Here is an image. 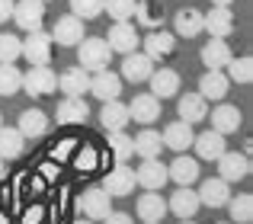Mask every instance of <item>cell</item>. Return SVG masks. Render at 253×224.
<instances>
[{
  "instance_id": "obj_1",
  "label": "cell",
  "mask_w": 253,
  "mask_h": 224,
  "mask_svg": "<svg viewBox=\"0 0 253 224\" xmlns=\"http://www.w3.org/2000/svg\"><path fill=\"white\" fill-rule=\"evenodd\" d=\"M112 61V48L106 38L99 36H84L81 45H77V64L86 71V74H96V71H106Z\"/></svg>"
},
{
  "instance_id": "obj_2",
  "label": "cell",
  "mask_w": 253,
  "mask_h": 224,
  "mask_svg": "<svg viewBox=\"0 0 253 224\" xmlns=\"http://www.w3.org/2000/svg\"><path fill=\"white\" fill-rule=\"evenodd\" d=\"M51 51H55V42H51V32L36 29L29 32V38H23V58L29 61V68H45L51 61Z\"/></svg>"
},
{
  "instance_id": "obj_3",
  "label": "cell",
  "mask_w": 253,
  "mask_h": 224,
  "mask_svg": "<svg viewBox=\"0 0 253 224\" xmlns=\"http://www.w3.org/2000/svg\"><path fill=\"white\" fill-rule=\"evenodd\" d=\"M23 90L29 96H51L58 90V74L45 64V68H29L23 74Z\"/></svg>"
},
{
  "instance_id": "obj_4",
  "label": "cell",
  "mask_w": 253,
  "mask_h": 224,
  "mask_svg": "<svg viewBox=\"0 0 253 224\" xmlns=\"http://www.w3.org/2000/svg\"><path fill=\"white\" fill-rule=\"evenodd\" d=\"M218 176H221L224 183H241V180H247L250 176V157L244 154H237V150H224L221 157H218Z\"/></svg>"
},
{
  "instance_id": "obj_5",
  "label": "cell",
  "mask_w": 253,
  "mask_h": 224,
  "mask_svg": "<svg viewBox=\"0 0 253 224\" xmlns=\"http://www.w3.org/2000/svg\"><path fill=\"white\" fill-rule=\"evenodd\" d=\"M10 19H16L19 29L36 32V29H42L45 3H42V0H16V3H13V16Z\"/></svg>"
},
{
  "instance_id": "obj_6",
  "label": "cell",
  "mask_w": 253,
  "mask_h": 224,
  "mask_svg": "<svg viewBox=\"0 0 253 224\" xmlns=\"http://www.w3.org/2000/svg\"><path fill=\"white\" fill-rule=\"evenodd\" d=\"M202 32H209L211 38H228L234 32V13H231V6H211L209 13H202Z\"/></svg>"
},
{
  "instance_id": "obj_7",
  "label": "cell",
  "mask_w": 253,
  "mask_h": 224,
  "mask_svg": "<svg viewBox=\"0 0 253 224\" xmlns=\"http://www.w3.org/2000/svg\"><path fill=\"white\" fill-rule=\"evenodd\" d=\"M81 38H84V19H77L74 13L61 16L55 23V29H51V42H58L61 48H77Z\"/></svg>"
},
{
  "instance_id": "obj_8",
  "label": "cell",
  "mask_w": 253,
  "mask_h": 224,
  "mask_svg": "<svg viewBox=\"0 0 253 224\" xmlns=\"http://www.w3.org/2000/svg\"><path fill=\"white\" fill-rule=\"evenodd\" d=\"M135 183L141 189H151V192L164 189V183H167V163H161V157H148V160H141V167L135 170Z\"/></svg>"
},
{
  "instance_id": "obj_9",
  "label": "cell",
  "mask_w": 253,
  "mask_h": 224,
  "mask_svg": "<svg viewBox=\"0 0 253 224\" xmlns=\"http://www.w3.org/2000/svg\"><path fill=\"white\" fill-rule=\"evenodd\" d=\"M141 45H144V55L151 61H167V58H173V51H176V36L164 32V29H151Z\"/></svg>"
},
{
  "instance_id": "obj_10",
  "label": "cell",
  "mask_w": 253,
  "mask_h": 224,
  "mask_svg": "<svg viewBox=\"0 0 253 224\" xmlns=\"http://www.w3.org/2000/svg\"><path fill=\"white\" fill-rule=\"evenodd\" d=\"M81 212L90 221H103L106 215L112 212V195L106 192L103 186H99V189H86V192L81 195Z\"/></svg>"
},
{
  "instance_id": "obj_11",
  "label": "cell",
  "mask_w": 253,
  "mask_h": 224,
  "mask_svg": "<svg viewBox=\"0 0 253 224\" xmlns=\"http://www.w3.org/2000/svg\"><path fill=\"white\" fill-rule=\"evenodd\" d=\"M135 170L131 167H125V163H119L116 170H109V176H106V183H103V189L112 195V199H125V195H131L135 192Z\"/></svg>"
},
{
  "instance_id": "obj_12",
  "label": "cell",
  "mask_w": 253,
  "mask_h": 224,
  "mask_svg": "<svg viewBox=\"0 0 253 224\" xmlns=\"http://www.w3.org/2000/svg\"><path fill=\"white\" fill-rule=\"evenodd\" d=\"M128 118L131 122H141V125H154L161 118V100L154 93H138L128 103Z\"/></svg>"
},
{
  "instance_id": "obj_13",
  "label": "cell",
  "mask_w": 253,
  "mask_h": 224,
  "mask_svg": "<svg viewBox=\"0 0 253 224\" xmlns=\"http://www.w3.org/2000/svg\"><path fill=\"white\" fill-rule=\"evenodd\" d=\"M106 42H109L112 55H116V51H119V55H128V51H138L141 38H138V32H135V26H131V23H112Z\"/></svg>"
},
{
  "instance_id": "obj_14",
  "label": "cell",
  "mask_w": 253,
  "mask_h": 224,
  "mask_svg": "<svg viewBox=\"0 0 253 224\" xmlns=\"http://www.w3.org/2000/svg\"><path fill=\"white\" fill-rule=\"evenodd\" d=\"M199 208H202V202H199L196 189H189V186H176V192H173V195H170V202H167V212H173L179 221L196 218Z\"/></svg>"
},
{
  "instance_id": "obj_15",
  "label": "cell",
  "mask_w": 253,
  "mask_h": 224,
  "mask_svg": "<svg viewBox=\"0 0 253 224\" xmlns=\"http://www.w3.org/2000/svg\"><path fill=\"white\" fill-rule=\"evenodd\" d=\"M58 125H84L90 118V106L84 103V96H64L55 109Z\"/></svg>"
},
{
  "instance_id": "obj_16",
  "label": "cell",
  "mask_w": 253,
  "mask_h": 224,
  "mask_svg": "<svg viewBox=\"0 0 253 224\" xmlns=\"http://www.w3.org/2000/svg\"><path fill=\"white\" fill-rule=\"evenodd\" d=\"M192 125L189 122H170L167 128H164V135H161V141H164V148H170V150H176V154H186V150L192 148Z\"/></svg>"
},
{
  "instance_id": "obj_17",
  "label": "cell",
  "mask_w": 253,
  "mask_h": 224,
  "mask_svg": "<svg viewBox=\"0 0 253 224\" xmlns=\"http://www.w3.org/2000/svg\"><path fill=\"white\" fill-rule=\"evenodd\" d=\"M90 93L103 103L119 100V93H122V77L112 74V71H96V74L90 77Z\"/></svg>"
},
{
  "instance_id": "obj_18",
  "label": "cell",
  "mask_w": 253,
  "mask_h": 224,
  "mask_svg": "<svg viewBox=\"0 0 253 224\" xmlns=\"http://www.w3.org/2000/svg\"><path fill=\"white\" fill-rule=\"evenodd\" d=\"M154 71V61H151L144 51H128L122 61V80H131V83H144Z\"/></svg>"
},
{
  "instance_id": "obj_19",
  "label": "cell",
  "mask_w": 253,
  "mask_h": 224,
  "mask_svg": "<svg viewBox=\"0 0 253 224\" xmlns=\"http://www.w3.org/2000/svg\"><path fill=\"white\" fill-rule=\"evenodd\" d=\"M199 202L209 208H224L231 199V183H224L221 176H215V180H205L202 186H199Z\"/></svg>"
},
{
  "instance_id": "obj_20",
  "label": "cell",
  "mask_w": 253,
  "mask_h": 224,
  "mask_svg": "<svg viewBox=\"0 0 253 224\" xmlns=\"http://www.w3.org/2000/svg\"><path fill=\"white\" fill-rule=\"evenodd\" d=\"M148 83H151V93H154L157 100H170V96H176V93H179V87H183L179 74H176V71H170V68L151 71Z\"/></svg>"
},
{
  "instance_id": "obj_21",
  "label": "cell",
  "mask_w": 253,
  "mask_h": 224,
  "mask_svg": "<svg viewBox=\"0 0 253 224\" xmlns=\"http://www.w3.org/2000/svg\"><path fill=\"white\" fill-rule=\"evenodd\" d=\"M199 160L196 157H186V154H176V160L167 167V180H173L176 186H192L199 180Z\"/></svg>"
},
{
  "instance_id": "obj_22",
  "label": "cell",
  "mask_w": 253,
  "mask_h": 224,
  "mask_svg": "<svg viewBox=\"0 0 253 224\" xmlns=\"http://www.w3.org/2000/svg\"><path fill=\"white\" fill-rule=\"evenodd\" d=\"M176 112L183 122L196 125V122H205L209 118V100H202L199 93H183L176 100Z\"/></svg>"
},
{
  "instance_id": "obj_23",
  "label": "cell",
  "mask_w": 253,
  "mask_h": 224,
  "mask_svg": "<svg viewBox=\"0 0 253 224\" xmlns=\"http://www.w3.org/2000/svg\"><path fill=\"white\" fill-rule=\"evenodd\" d=\"M228 87H231V80L224 77V71H205L202 80H199V96L221 103L224 96H228Z\"/></svg>"
},
{
  "instance_id": "obj_24",
  "label": "cell",
  "mask_w": 253,
  "mask_h": 224,
  "mask_svg": "<svg viewBox=\"0 0 253 224\" xmlns=\"http://www.w3.org/2000/svg\"><path fill=\"white\" fill-rule=\"evenodd\" d=\"M192 148H196V154L202 157V160H218V157L228 150V144H224V135H218V131L211 128V131H202V135L192 138Z\"/></svg>"
},
{
  "instance_id": "obj_25",
  "label": "cell",
  "mask_w": 253,
  "mask_h": 224,
  "mask_svg": "<svg viewBox=\"0 0 253 224\" xmlns=\"http://www.w3.org/2000/svg\"><path fill=\"white\" fill-rule=\"evenodd\" d=\"M231 58H234V51H231V45L224 38H211V42L202 45V64L209 71H224V64Z\"/></svg>"
},
{
  "instance_id": "obj_26",
  "label": "cell",
  "mask_w": 253,
  "mask_h": 224,
  "mask_svg": "<svg viewBox=\"0 0 253 224\" xmlns=\"http://www.w3.org/2000/svg\"><path fill=\"white\" fill-rule=\"evenodd\" d=\"M58 87H61L64 96H84L90 93V74L77 64V68H68L64 74H58Z\"/></svg>"
},
{
  "instance_id": "obj_27",
  "label": "cell",
  "mask_w": 253,
  "mask_h": 224,
  "mask_svg": "<svg viewBox=\"0 0 253 224\" xmlns=\"http://www.w3.org/2000/svg\"><path fill=\"white\" fill-rule=\"evenodd\" d=\"M128 106L119 100H109L103 103V109H99V125H103L106 131H125V125H128Z\"/></svg>"
},
{
  "instance_id": "obj_28",
  "label": "cell",
  "mask_w": 253,
  "mask_h": 224,
  "mask_svg": "<svg viewBox=\"0 0 253 224\" xmlns=\"http://www.w3.org/2000/svg\"><path fill=\"white\" fill-rule=\"evenodd\" d=\"M173 29H176L179 38H196V36H202V13L192 10V6H183V10L173 16Z\"/></svg>"
},
{
  "instance_id": "obj_29",
  "label": "cell",
  "mask_w": 253,
  "mask_h": 224,
  "mask_svg": "<svg viewBox=\"0 0 253 224\" xmlns=\"http://www.w3.org/2000/svg\"><path fill=\"white\" fill-rule=\"evenodd\" d=\"M211 128H215L218 135H234V131L241 128V109L228 106V103H221L218 109H211Z\"/></svg>"
},
{
  "instance_id": "obj_30",
  "label": "cell",
  "mask_w": 253,
  "mask_h": 224,
  "mask_svg": "<svg viewBox=\"0 0 253 224\" xmlns=\"http://www.w3.org/2000/svg\"><path fill=\"white\" fill-rule=\"evenodd\" d=\"M19 135L23 138H42L48 131V115L42 109H23L19 112Z\"/></svg>"
},
{
  "instance_id": "obj_31",
  "label": "cell",
  "mask_w": 253,
  "mask_h": 224,
  "mask_svg": "<svg viewBox=\"0 0 253 224\" xmlns=\"http://www.w3.org/2000/svg\"><path fill=\"white\" fill-rule=\"evenodd\" d=\"M164 215H167V199L148 189V192L138 199V218L141 221H164Z\"/></svg>"
},
{
  "instance_id": "obj_32",
  "label": "cell",
  "mask_w": 253,
  "mask_h": 224,
  "mask_svg": "<svg viewBox=\"0 0 253 224\" xmlns=\"http://www.w3.org/2000/svg\"><path fill=\"white\" fill-rule=\"evenodd\" d=\"M26 148V138L19 135V128H3L0 125V160H16Z\"/></svg>"
},
{
  "instance_id": "obj_33",
  "label": "cell",
  "mask_w": 253,
  "mask_h": 224,
  "mask_svg": "<svg viewBox=\"0 0 253 224\" xmlns=\"http://www.w3.org/2000/svg\"><path fill=\"white\" fill-rule=\"evenodd\" d=\"M161 150H164L161 131H154V128H144L141 135H135V154L141 157V160H148V157H161Z\"/></svg>"
},
{
  "instance_id": "obj_34",
  "label": "cell",
  "mask_w": 253,
  "mask_h": 224,
  "mask_svg": "<svg viewBox=\"0 0 253 224\" xmlns=\"http://www.w3.org/2000/svg\"><path fill=\"white\" fill-rule=\"evenodd\" d=\"M224 208L231 212V224H250V221H253V195H250V192L231 195Z\"/></svg>"
},
{
  "instance_id": "obj_35",
  "label": "cell",
  "mask_w": 253,
  "mask_h": 224,
  "mask_svg": "<svg viewBox=\"0 0 253 224\" xmlns=\"http://www.w3.org/2000/svg\"><path fill=\"white\" fill-rule=\"evenodd\" d=\"M109 150L119 163H128L135 157V138L125 131H109Z\"/></svg>"
},
{
  "instance_id": "obj_36",
  "label": "cell",
  "mask_w": 253,
  "mask_h": 224,
  "mask_svg": "<svg viewBox=\"0 0 253 224\" xmlns=\"http://www.w3.org/2000/svg\"><path fill=\"white\" fill-rule=\"evenodd\" d=\"M224 68H228V74H224V77H228L231 83H250V80H253V58H250V55L231 58Z\"/></svg>"
},
{
  "instance_id": "obj_37",
  "label": "cell",
  "mask_w": 253,
  "mask_h": 224,
  "mask_svg": "<svg viewBox=\"0 0 253 224\" xmlns=\"http://www.w3.org/2000/svg\"><path fill=\"white\" fill-rule=\"evenodd\" d=\"M23 90V74L13 64H0V96H16Z\"/></svg>"
},
{
  "instance_id": "obj_38",
  "label": "cell",
  "mask_w": 253,
  "mask_h": 224,
  "mask_svg": "<svg viewBox=\"0 0 253 224\" xmlns=\"http://www.w3.org/2000/svg\"><path fill=\"white\" fill-rule=\"evenodd\" d=\"M135 16L141 26H148V29H161L164 16H161V6L151 3V0H141V3H135Z\"/></svg>"
},
{
  "instance_id": "obj_39",
  "label": "cell",
  "mask_w": 253,
  "mask_h": 224,
  "mask_svg": "<svg viewBox=\"0 0 253 224\" xmlns=\"http://www.w3.org/2000/svg\"><path fill=\"white\" fill-rule=\"evenodd\" d=\"M16 58H23V38H16L13 32L0 36V64H13Z\"/></svg>"
},
{
  "instance_id": "obj_40",
  "label": "cell",
  "mask_w": 253,
  "mask_h": 224,
  "mask_svg": "<svg viewBox=\"0 0 253 224\" xmlns=\"http://www.w3.org/2000/svg\"><path fill=\"white\" fill-rule=\"evenodd\" d=\"M103 13H109L116 23H128L135 16V0H103Z\"/></svg>"
},
{
  "instance_id": "obj_41",
  "label": "cell",
  "mask_w": 253,
  "mask_h": 224,
  "mask_svg": "<svg viewBox=\"0 0 253 224\" xmlns=\"http://www.w3.org/2000/svg\"><path fill=\"white\" fill-rule=\"evenodd\" d=\"M71 13H74L77 19H96L103 16V0H71Z\"/></svg>"
},
{
  "instance_id": "obj_42",
  "label": "cell",
  "mask_w": 253,
  "mask_h": 224,
  "mask_svg": "<svg viewBox=\"0 0 253 224\" xmlns=\"http://www.w3.org/2000/svg\"><path fill=\"white\" fill-rule=\"evenodd\" d=\"M77 167H81V170H93V167H96V150L84 148L81 154H77Z\"/></svg>"
},
{
  "instance_id": "obj_43",
  "label": "cell",
  "mask_w": 253,
  "mask_h": 224,
  "mask_svg": "<svg viewBox=\"0 0 253 224\" xmlns=\"http://www.w3.org/2000/svg\"><path fill=\"white\" fill-rule=\"evenodd\" d=\"M103 221H106V224H135V221H131V215H128V212H109V215H106Z\"/></svg>"
},
{
  "instance_id": "obj_44",
  "label": "cell",
  "mask_w": 253,
  "mask_h": 224,
  "mask_svg": "<svg viewBox=\"0 0 253 224\" xmlns=\"http://www.w3.org/2000/svg\"><path fill=\"white\" fill-rule=\"evenodd\" d=\"M13 3H16V0H0V23H6V19L13 16Z\"/></svg>"
},
{
  "instance_id": "obj_45",
  "label": "cell",
  "mask_w": 253,
  "mask_h": 224,
  "mask_svg": "<svg viewBox=\"0 0 253 224\" xmlns=\"http://www.w3.org/2000/svg\"><path fill=\"white\" fill-rule=\"evenodd\" d=\"M39 218H42V212H39V208H32V212H26V221L23 224H39Z\"/></svg>"
},
{
  "instance_id": "obj_46",
  "label": "cell",
  "mask_w": 253,
  "mask_h": 224,
  "mask_svg": "<svg viewBox=\"0 0 253 224\" xmlns=\"http://www.w3.org/2000/svg\"><path fill=\"white\" fill-rule=\"evenodd\" d=\"M234 0H211V6H231Z\"/></svg>"
},
{
  "instance_id": "obj_47",
  "label": "cell",
  "mask_w": 253,
  "mask_h": 224,
  "mask_svg": "<svg viewBox=\"0 0 253 224\" xmlns=\"http://www.w3.org/2000/svg\"><path fill=\"white\" fill-rule=\"evenodd\" d=\"M3 176H6V167H3V160H0V180H3Z\"/></svg>"
},
{
  "instance_id": "obj_48",
  "label": "cell",
  "mask_w": 253,
  "mask_h": 224,
  "mask_svg": "<svg viewBox=\"0 0 253 224\" xmlns=\"http://www.w3.org/2000/svg\"><path fill=\"white\" fill-rule=\"evenodd\" d=\"M0 224H10V221H6V215H3V212H0Z\"/></svg>"
},
{
  "instance_id": "obj_49",
  "label": "cell",
  "mask_w": 253,
  "mask_h": 224,
  "mask_svg": "<svg viewBox=\"0 0 253 224\" xmlns=\"http://www.w3.org/2000/svg\"><path fill=\"white\" fill-rule=\"evenodd\" d=\"M74 224H93V221H90V218H86V221H84V218H81V221H74Z\"/></svg>"
},
{
  "instance_id": "obj_50",
  "label": "cell",
  "mask_w": 253,
  "mask_h": 224,
  "mask_svg": "<svg viewBox=\"0 0 253 224\" xmlns=\"http://www.w3.org/2000/svg\"><path fill=\"white\" fill-rule=\"evenodd\" d=\"M179 224H196V221H192V218H186V221H179Z\"/></svg>"
},
{
  "instance_id": "obj_51",
  "label": "cell",
  "mask_w": 253,
  "mask_h": 224,
  "mask_svg": "<svg viewBox=\"0 0 253 224\" xmlns=\"http://www.w3.org/2000/svg\"><path fill=\"white\" fill-rule=\"evenodd\" d=\"M144 224H164V221H144Z\"/></svg>"
},
{
  "instance_id": "obj_52",
  "label": "cell",
  "mask_w": 253,
  "mask_h": 224,
  "mask_svg": "<svg viewBox=\"0 0 253 224\" xmlns=\"http://www.w3.org/2000/svg\"><path fill=\"white\" fill-rule=\"evenodd\" d=\"M0 125H3V112H0Z\"/></svg>"
},
{
  "instance_id": "obj_53",
  "label": "cell",
  "mask_w": 253,
  "mask_h": 224,
  "mask_svg": "<svg viewBox=\"0 0 253 224\" xmlns=\"http://www.w3.org/2000/svg\"><path fill=\"white\" fill-rule=\"evenodd\" d=\"M221 224H231V221H221Z\"/></svg>"
},
{
  "instance_id": "obj_54",
  "label": "cell",
  "mask_w": 253,
  "mask_h": 224,
  "mask_svg": "<svg viewBox=\"0 0 253 224\" xmlns=\"http://www.w3.org/2000/svg\"><path fill=\"white\" fill-rule=\"evenodd\" d=\"M42 3H48V0H42Z\"/></svg>"
}]
</instances>
